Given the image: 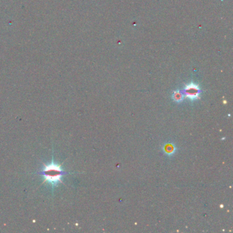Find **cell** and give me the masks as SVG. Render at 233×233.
Returning <instances> with one entry per match:
<instances>
[{"mask_svg":"<svg viewBox=\"0 0 233 233\" xmlns=\"http://www.w3.org/2000/svg\"><path fill=\"white\" fill-rule=\"evenodd\" d=\"M42 164H43L42 170L37 173L38 174L42 175L43 176L44 180L42 184L47 182L53 187H56L59 182H62L63 184L62 180V177L64 175L69 174V173L62 170L61 165L57 164L54 162V157L51 162H50L49 164H44V162H42Z\"/></svg>","mask_w":233,"mask_h":233,"instance_id":"6da1fadb","label":"cell"},{"mask_svg":"<svg viewBox=\"0 0 233 233\" xmlns=\"http://www.w3.org/2000/svg\"><path fill=\"white\" fill-rule=\"evenodd\" d=\"M200 91L199 87L194 84L187 85L184 90L185 96L191 99H196L200 94Z\"/></svg>","mask_w":233,"mask_h":233,"instance_id":"7a4b0ae2","label":"cell"}]
</instances>
